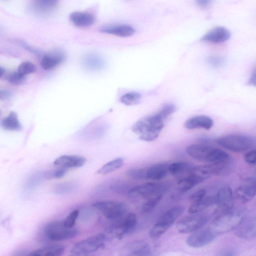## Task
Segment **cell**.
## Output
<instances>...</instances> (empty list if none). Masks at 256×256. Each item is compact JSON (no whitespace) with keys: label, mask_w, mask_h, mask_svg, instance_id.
Wrapping results in <instances>:
<instances>
[{"label":"cell","mask_w":256,"mask_h":256,"mask_svg":"<svg viewBox=\"0 0 256 256\" xmlns=\"http://www.w3.org/2000/svg\"><path fill=\"white\" fill-rule=\"evenodd\" d=\"M8 80L14 84L19 85L24 82L25 76L20 74L18 71L14 72L8 76Z\"/></svg>","instance_id":"8d00e7d4"},{"label":"cell","mask_w":256,"mask_h":256,"mask_svg":"<svg viewBox=\"0 0 256 256\" xmlns=\"http://www.w3.org/2000/svg\"><path fill=\"white\" fill-rule=\"evenodd\" d=\"M68 169L64 168H59L54 174V176L55 178H61L64 176L67 172Z\"/></svg>","instance_id":"b9f144b4"},{"label":"cell","mask_w":256,"mask_h":256,"mask_svg":"<svg viewBox=\"0 0 256 256\" xmlns=\"http://www.w3.org/2000/svg\"><path fill=\"white\" fill-rule=\"evenodd\" d=\"M244 160L248 164L254 165L256 162V151L254 149L247 152L244 155Z\"/></svg>","instance_id":"ab89813d"},{"label":"cell","mask_w":256,"mask_h":256,"mask_svg":"<svg viewBox=\"0 0 256 256\" xmlns=\"http://www.w3.org/2000/svg\"><path fill=\"white\" fill-rule=\"evenodd\" d=\"M137 218L134 213L130 212L120 221L116 222L106 230L108 236L118 239L122 238L128 232L132 231L136 226Z\"/></svg>","instance_id":"30bf717a"},{"label":"cell","mask_w":256,"mask_h":256,"mask_svg":"<svg viewBox=\"0 0 256 256\" xmlns=\"http://www.w3.org/2000/svg\"><path fill=\"white\" fill-rule=\"evenodd\" d=\"M190 157L207 164H225L233 162L230 156L224 150L202 144H192L186 148Z\"/></svg>","instance_id":"6da1fadb"},{"label":"cell","mask_w":256,"mask_h":256,"mask_svg":"<svg viewBox=\"0 0 256 256\" xmlns=\"http://www.w3.org/2000/svg\"><path fill=\"white\" fill-rule=\"evenodd\" d=\"M79 213L80 212L78 210H75L71 212L64 220V224L69 228L74 227Z\"/></svg>","instance_id":"d590c367"},{"label":"cell","mask_w":256,"mask_h":256,"mask_svg":"<svg viewBox=\"0 0 256 256\" xmlns=\"http://www.w3.org/2000/svg\"><path fill=\"white\" fill-rule=\"evenodd\" d=\"M244 217L240 212L230 210L219 214L211 222L209 228L217 235L236 230Z\"/></svg>","instance_id":"3957f363"},{"label":"cell","mask_w":256,"mask_h":256,"mask_svg":"<svg viewBox=\"0 0 256 256\" xmlns=\"http://www.w3.org/2000/svg\"><path fill=\"white\" fill-rule=\"evenodd\" d=\"M0 126L4 129L8 130H18L21 128V125L18 116L14 112L10 113L8 116L1 121Z\"/></svg>","instance_id":"f1b7e54d"},{"label":"cell","mask_w":256,"mask_h":256,"mask_svg":"<svg viewBox=\"0 0 256 256\" xmlns=\"http://www.w3.org/2000/svg\"><path fill=\"white\" fill-rule=\"evenodd\" d=\"M212 0H196V4L200 6L205 7L210 4Z\"/></svg>","instance_id":"7bdbcfd3"},{"label":"cell","mask_w":256,"mask_h":256,"mask_svg":"<svg viewBox=\"0 0 256 256\" xmlns=\"http://www.w3.org/2000/svg\"><path fill=\"white\" fill-rule=\"evenodd\" d=\"M162 197V196H158L145 201L141 206V212L146 214L152 211L160 201Z\"/></svg>","instance_id":"836d02e7"},{"label":"cell","mask_w":256,"mask_h":256,"mask_svg":"<svg viewBox=\"0 0 256 256\" xmlns=\"http://www.w3.org/2000/svg\"><path fill=\"white\" fill-rule=\"evenodd\" d=\"M146 169L143 168H133L129 169L126 174L128 177L135 180L146 179Z\"/></svg>","instance_id":"d6a6232c"},{"label":"cell","mask_w":256,"mask_h":256,"mask_svg":"<svg viewBox=\"0 0 256 256\" xmlns=\"http://www.w3.org/2000/svg\"><path fill=\"white\" fill-rule=\"evenodd\" d=\"M58 0H32V7L34 12L40 16H46L56 8Z\"/></svg>","instance_id":"d6986e66"},{"label":"cell","mask_w":256,"mask_h":256,"mask_svg":"<svg viewBox=\"0 0 256 256\" xmlns=\"http://www.w3.org/2000/svg\"><path fill=\"white\" fill-rule=\"evenodd\" d=\"M184 210V207L178 206L166 211L150 230V237L153 240L160 238L182 214Z\"/></svg>","instance_id":"5b68a950"},{"label":"cell","mask_w":256,"mask_h":256,"mask_svg":"<svg viewBox=\"0 0 256 256\" xmlns=\"http://www.w3.org/2000/svg\"><path fill=\"white\" fill-rule=\"evenodd\" d=\"M36 70L35 66L30 62H24L22 63L18 68V72L23 76L34 72Z\"/></svg>","instance_id":"e575fe53"},{"label":"cell","mask_w":256,"mask_h":256,"mask_svg":"<svg viewBox=\"0 0 256 256\" xmlns=\"http://www.w3.org/2000/svg\"><path fill=\"white\" fill-rule=\"evenodd\" d=\"M8 95V94L6 91H0V98H6Z\"/></svg>","instance_id":"bcb514c9"},{"label":"cell","mask_w":256,"mask_h":256,"mask_svg":"<svg viewBox=\"0 0 256 256\" xmlns=\"http://www.w3.org/2000/svg\"><path fill=\"white\" fill-rule=\"evenodd\" d=\"M214 204V196H205L204 198L193 202L189 207L188 212L190 214L200 212Z\"/></svg>","instance_id":"4316f807"},{"label":"cell","mask_w":256,"mask_h":256,"mask_svg":"<svg viewBox=\"0 0 256 256\" xmlns=\"http://www.w3.org/2000/svg\"><path fill=\"white\" fill-rule=\"evenodd\" d=\"M84 64L89 68L98 69L102 66V62L98 57L94 55H89L84 59Z\"/></svg>","instance_id":"1f68e13d"},{"label":"cell","mask_w":256,"mask_h":256,"mask_svg":"<svg viewBox=\"0 0 256 256\" xmlns=\"http://www.w3.org/2000/svg\"><path fill=\"white\" fill-rule=\"evenodd\" d=\"M4 72V70L0 66V78L2 76Z\"/></svg>","instance_id":"7dc6e473"},{"label":"cell","mask_w":256,"mask_h":256,"mask_svg":"<svg viewBox=\"0 0 256 256\" xmlns=\"http://www.w3.org/2000/svg\"><path fill=\"white\" fill-rule=\"evenodd\" d=\"M230 36V32L228 29L222 26H217L206 34L201 40L206 42L221 43L228 40Z\"/></svg>","instance_id":"e0dca14e"},{"label":"cell","mask_w":256,"mask_h":256,"mask_svg":"<svg viewBox=\"0 0 256 256\" xmlns=\"http://www.w3.org/2000/svg\"><path fill=\"white\" fill-rule=\"evenodd\" d=\"M209 216L204 213L193 214L182 218L176 224V228L181 234H188L196 231L208 222Z\"/></svg>","instance_id":"9c48e42d"},{"label":"cell","mask_w":256,"mask_h":256,"mask_svg":"<svg viewBox=\"0 0 256 256\" xmlns=\"http://www.w3.org/2000/svg\"><path fill=\"white\" fill-rule=\"evenodd\" d=\"M166 119L158 112L146 116L137 121L132 126V130L139 136L140 139L150 142L156 139L164 126Z\"/></svg>","instance_id":"7a4b0ae2"},{"label":"cell","mask_w":256,"mask_h":256,"mask_svg":"<svg viewBox=\"0 0 256 256\" xmlns=\"http://www.w3.org/2000/svg\"><path fill=\"white\" fill-rule=\"evenodd\" d=\"M110 188L113 192L121 194L128 193L130 189L126 184L123 183L114 184L111 186Z\"/></svg>","instance_id":"74e56055"},{"label":"cell","mask_w":256,"mask_h":256,"mask_svg":"<svg viewBox=\"0 0 256 256\" xmlns=\"http://www.w3.org/2000/svg\"><path fill=\"white\" fill-rule=\"evenodd\" d=\"M65 55L60 50H54L45 54L41 61V66L45 70L51 69L64 61Z\"/></svg>","instance_id":"603a6c76"},{"label":"cell","mask_w":256,"mask_h":256,"mask_svg":"<svg viewBox=\"0 0 256 256\" xmlns=\"http://www.w3.org/2000/svg\"><path fill=\"white\" fill-rule=\"evenodd\" d=\"M218 235L210 228L199 230L190 235L186 239V244L195 248L203 247L210 243Z\"/></svg>","instance_id":"4fadbf2b"},{"label":"cell","mask_w":256,"mask_h":256,"mask_svg":"<svg viewBox=\"0 0 256 256\" xmlns=\"http://www.w3.org/2000/svg\"><path fill=\"white\" fill-rule=\"evenodd\" d=\"M256 222L254 217H244L242 222L236 229V235L242 239L249 240L255 237Z\"/></svg>","instance_id":"9a60e30c"},{"label":"cell","mask_w":256,"mask_h":256,"mask_svg":"<svg viewBox=\"0 0 256 256\" xmlns=\"http://www.w3.org/2000/svg\"><path fill=\"white\" fill-rule=\"evenodd\" d=\"M86 159L83 156L77 155H62L56 158L53 164L59 168H80L84 166Z\"/></svg>","instance_id":"2e32d148"},{"label":"cell","mask_w":256,"mask_h":256,"mask_svg":"<svg viewBox=\"0 0 256 256\" xmlns=\"http://www.w3.org/2000/svg\"><path fill=\"white\" fill-rule=\"evenodd\" d=\"M256 72L254 71L250 78L249 80V84L252 86H256Z\"/></svg>","instance_id":"f6af8a7d"},{"label":"cell","mask_w":256,"mask_h":256,"mask_svg":"<svg viewBox=\"0 0 256 256\" xmlns=\"http://www.w3.org/2000/svg\"><path fill=\"white\" fill-rule=\"evenodd\" d=\"M124 164V160L122 158H117L102 166L96 173L99 174H107L118 170Z\"/></svg>","instance_id":"83f0119b"},{"label":"cell","mask_w":256,"mask_h":256,"mask_svg":"<svg viewBox=\"0 0 256 256\" xmlns=\"http://www.w3.org/2000/svg\"><path fill=\"white\" fill-rule=\"evenodd\" d=\"M168 172V164H156L146 169V179L152 180H160L165 178Z\"/></svg>","instance_id":"cb8c5ba5"},{"label":"cell","mask_w":256,"mask_h":256,"mask_svg":"<svg viewBox=\"0 0 256 256\" xmlns=\"http://www.w3.org/2000/svg\"><path fill=\"white\" fill-rule=\"evenodd\" d=\"M102 32L120 37H128L134 33V30L128 25L119 24L104 26L100 28Z\"/></svg>","instance_id":"7402d4cb"},{"label":"cell","mask_w":256,"mask_h":256,"mask_svg":"<svg viewBox=\"0 0 256 256\" xmlns=\"http://www.w3.org/2000/svg\"><path fill=\"white\" fill-rule=\"evenodd\" d=\"M109 238L104 234H98L74 244L70 251L72 256L88 255L104 248Z\"/></svg>","instance_id":"277c9868"},{"label":"cell","mask_w":256,"mask_h":256,"mask_svg":"<svg viewBox=\"0 0 256 256\" xmlns=\"http://www.w3.org/2000/svg\"><path fill=\"white\" fill-rule=\"evenodd\" d=\"M108 220H116L123 216L126 212V207L122 202L117 201L104 200L92 204Z\"/></svg>","instance_id":"8fae6325"},{"label":"cell","mask_w":256,"mask_h":256,"mask_svg":"<svg viewBox=\"0 0 256 256\" xmlns=\"http://www.w3.org/2000/svg\"><path fill=\"white\" fill-rule=\"evenodd\" d=\"M256 182L253 178H248L237 188L235 194L242 203L250 200L256 195Z\"/></svg>","instance_id":"5bb4252c"},{"label":"cell","mask_w":256,"mask_h":256,"mask_svg":"<svg viewBox=\"0 0 256 256\" xmlns=\"http://www.w3.org/2000/svg\"><path fill=\"white\" fill-rule=\"evenodd\" d=\"M142 96L140 94L135 92H129L123 94L120 98V102L126 106H134L140 102Z\"/></svg>","instance_id":"4dcf8cb0"},{"label":"cell","mask_w":256,"mask_h":256,"mask_svg":"<svg viewBox=\"0 0 256 256\" xmlns=\"http://www.w3.org/2000/svg\"><path fill=\"white\" fill-rule=\"evenodd\" d=\"M192 166L186 162H178L168 164V172L176 178H182L188 176Z\"/></svg>","instance_id":"484cf974"},{"label":"cell","mask_w":256,"mask_h":256,"mask_svg":"<svg viewBox=\"0 0 256 256\" xmlns=\"http://www.w3.org/2000/svg\"><path fill=\"white\" fill-rule=\"evenodd\" d=\"M212 120L208 116H196L188 119L184 124L185 128L188 130L203 128L210 129L213 126Z\"/></svg>","instance_id":"ffe728a7"},{"label":"cell","mask_w":256,"mask_h":256,"mask_svg":"<svg viewBox=\"0 0 256 256\" xmlns=\"http://www.w3.org/2000/svg\"><path fill=\"white\" fill-rule=\"evenodd\" d=\"M65 249L62 245H49L31 252L30 256H59L62 255Z\"/></svg>","instance_id":"d4e9b609"},{"label":"cell","mask_w":256,"mask_h":256,"mask_svg":"<svg viewBox=\"0 0 256 256\" xmlns=\"http://www.w3.org/2000/svg\"><path fill=\"white\" fill-rule=\"evenodd\" d=\"M166 187L161 184L150 182L133 187L128 194L134 200H144L146 201L154 197L162 196Z\"/></svg>","instance_id":"ba28073f"},{"label":"cell","mask_w":256,"mask_h":256,"mask_svg":"<svg viewBox=\"0 0 256 256\" xmlns=\"http://www.w3.org/2000/svg\"><path fill=\"white\" fill-rule=\"evenodd\" d=\"M124 250L130 256H146L150 255L151 252L148 244L142 240H136L128 243Z\"/></svg>","instance_id":"ac0fdd59"},{"label":"cell","mask_w":256,"mask_h":256,"mask_svg":"<svg viewBox=\"0 0 256 256\" xmlns=\"http://www.w3.org/2000/svg\"><path fill=\"white\" fill-rule=\"evenodd\" d=\"M214 204L218 208L214 214H220L232 210L234 204V197L230 188L222 187L214 196Z\"/></svg>","instance_id":"7c38bea8"},{"label":"cell","mask_w":256,"mask_h":256,"mask_svg":"<svg viewBox=\"0 0 256 256\" xmlns=\"http://www.w3.org/2000/svg\"><path fill=\"white\" fill-rule=\"evenodd\" d=\"M221 146L234 152H242L250 148L255 144L251 136L240 134H231L220 137L215 140Z\"/></svg>","instance_id":"8992f818"},{"label":"cell","mask_w":256,"mask_h":256,"mask_svg":"<svg viewBox=\"0 0 256 256\" xmlns=\"http://www.w3.org/2000/svg\"><path fill=\"white\" fill-rule=\"evenodd\" d=\"M70 19L74 25L80 28L89 26L95 21L94 16L92 14L78 11L72 12L70 15Z\"/></svg>","instance_id":"44dd1931"},{"label":"cell","mask_w":256,"mask_h":256,"mask_svg":"<svg viewBox=\"0 0 256 256\" xmlns=\"http://www.w3.org/2000/svg\"><path fill=\"white\" fill-rule=\"evenodd\" d=\"M206 191L204 189L196 190L190 196V200L192 202H196L204 198L206 195Z\"/></svg>","instance_id":"60d3db41"},{"label":"cell","mask_w":256,"mask_h":256,"mask_svg":"<svg viewBox=\"0 0 256 256\" xmlns=\"http://www.w3.org/2000/svg\"><path fill=\"white\" fill-rule=\"evenodd\" d=\"M44 234L51 240L62 241L75 238L78 234V231L74 227L66 226L63 222L53 221L45 225Z\"/></svg>","instance_id":"52a82bcc"},{"label":"cell","mask_w":256,"mask_h":256,"mask_svg":"<svg viewBox=\"0 0 256 256\" xmlns=\"http://www.w3.org/2000/svg\"><path fill=\"white\" fill-rule=\"evenodd\" d=\"M206 62L211 66L217 68L222 64L224 60L220 57L216 56H210L206 58Z\"/></svg>","instance_id":"f35d334b"},{"label":"cell","mask_w":256,"mask_h":256,"mask_svg":"<svg viewBox=\"0 0 256 256\" xmlns=\"http://www.w3.org/2000/svg\"><path fill=\"white\" fill-rule=\"evenodd\" d=\"M222 256H234L235 255L234 252L230 250H224L220 254Z\"/></svg>","instance_id":"ee69618b"},{"label":"cell","mask_w":256,"mask_h":256,"mask_svg":"<svg viewBox=\"0 0 256 256\" xmlns=\"http://www.w3.org/2000/svg\"><path fill=\"white\" fill-rule=\"evenodd\" d=\"M202 182L194 176L188 174V176L180 178L177 183L178 189L182 192H186Z\"/></svg>","instance_id":"f546056e"}]
</instances>
